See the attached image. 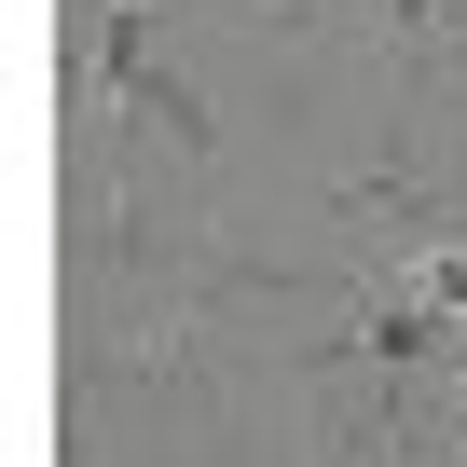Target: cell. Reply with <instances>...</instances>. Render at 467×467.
Masks as SVG:
<instances>
[{
    "label": "cell",
    "instance_id": "cell-1",
    "mask_svg": "<svg viewBox=\"0 0 467 467\" xmlns=\"http://www.w3.org/2000/svg\"><path fill=\"white\" fill-rule=\"evenodd\" d=\"M371 42H385L399 83H426V69L467 56V15H453V0H371Z\"/></svg>",
    "mask_w": 467,
    "mask_h": 467
}]
</instances>
